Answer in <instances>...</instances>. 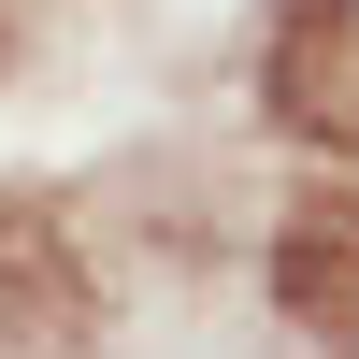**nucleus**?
Segmentation results:
<instances>
[{"label":"nucleus","mask_w":359,"mask_h":359,"mask_svg":"<svg viewBox=\"0 0 359 359\" xmlns=\"http://www.w3.org/2000/svg\"><path fill=\"white\" fill-rule=\"evenodd\" d=\"M273 115L331 158H359V0H287L273 15Z\"/></svg>","instance_id":"1"}]
</instances>
